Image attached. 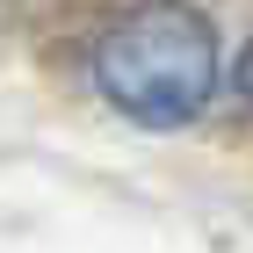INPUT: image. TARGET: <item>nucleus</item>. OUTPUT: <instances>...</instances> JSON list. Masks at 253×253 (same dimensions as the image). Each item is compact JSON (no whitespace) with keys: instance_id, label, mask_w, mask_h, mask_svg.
I'll list each match as a JSON object with an SVG mask.
<instances>
[{"instance_id":"1","label":"nucleus","mask_w":253,"mask_h":253,"mask_svg":"<svg viewBox=\"0 0 253 253\" xmlns=\"http://www.w3.org/2000/svg\"><path fill=\"white\" fill-rule=\"evenodd\" d=\"M94 87L109 109L145 130H174L210 109L217 87V29L188 0H145L94 43Z\"/></svg>"},{"instance_id":"2","label":"nucleus","mask_w":253,"mask_h":253,"mask_svg":"<svg viewBox=\"0 0 253 253\" xmlns=\"http://www.w3.org/2000/svg\"><path fill=\"white\" fill-rule=\"evenodd\" d=\"M239 94L253 101V43H246V58H239Z\"/></svg>"}]
</instances>
